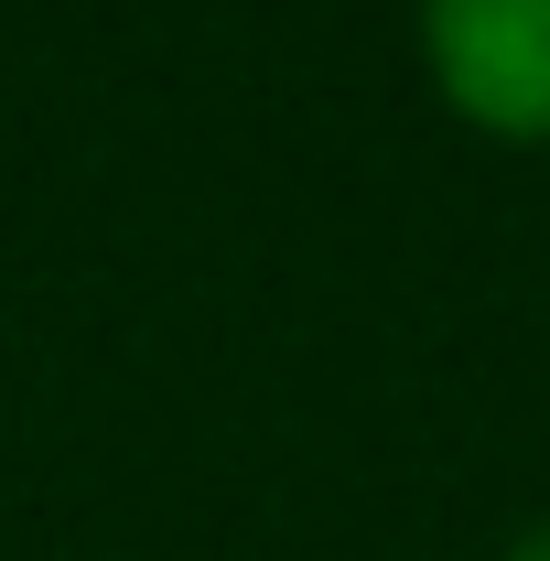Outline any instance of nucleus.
Instances as JSON below:
<instances>
[{
    "label": "nucleus",
    "mask_w": 550,
    "mask_h": 561,
    "mask_svg": "<svg viewBox=\"0 0 550 561\" xmlns=\"http://www.w3.org/2000/svg\"><path fill=\"white\" fill-rule=\"evenodd\" d=\"M507 561H550V518H540V529H518V551H507Z\"/></svg>",
    "instance_id": "nucleus-2"
},
{
    "label": "nucleus",
    "mask_w": 550,
    "mask_h": 561,
    "mask_svg": "<svg viewBox=\"0 0 550 561\" xmlns=\"http://www.w3.org/2000/svg\"><path fill=\"white\" fill-rule=\"evenodd\" d=\"M443 98L496 140H550V0H421Z\"/></svg>",
    "instance_id": "nucleus-1"
}]
</instances>
